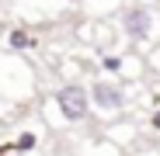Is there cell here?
Wrapping results in <instances>:
<instances>
[{"instance_id": "1", "label": "cell", "mask_w": 160, "mask_h": 156, "mask_svg": "<svg viewBox=\"0 0 160 156\" xmlns=\"http://www.w3.org/2000/svg\"><path fill=\"white\" fill-rule=\"evenodd\" d=\"M52 101H56V108H59V118L63 121H70V125H77V121H84L87 115H91V90H84L80 83H66V87H59L56 94H52Z\"/></svg>"}, {"instance_id": "2", "label": "cell", "mask_w": 160, "mask_h": 156, "mask_svg": "<svg viewBox=\"0 0 160 156\" xmlns=\"http://www.w3.org/2000/svg\"><path fill=\"white\" fill-rule=\"evenodd\" d=\"M153 24H157V14H153V7H129V11H122V31H125V38H132V42H150L153 38Z\"/></svg>"}, {"instance_id": "3", "label": "cell", "mask_w": 160, "mask_h": 156, "mask_svg": "<svg viewBox=\"0 0 160 156\" xmlns=\"http://www.w3.org/2000/svg\"><path fill=\"white\" fill-rule=\"evenodd\" d=\"M91 101H94L98 111H118V108H125V90L115 87V83H94Z\"/></svg>"}, {"instance_id": "4", "label": "cell", "mask_w": 160, "mask_h": 156, "mask_svg": "<svg viewBox=\"0 0 160 156\" xmlns=\"http://www.w3.org/2000/svg\"><path fill=\"white\" fill-rule=\"evenodd\" d=\"M7 45L11 49H35V38L24 28H14V31H7Z\"/></svg>"}, {"instance_id": "5", "label": "cell", "mask_w": 160, "mask_h": 156, "mask_svg": "<svg viewBox=\"0 0 160 156\" xmlns=\"http://www.w3.org/2000/svg\"><path fill=\"white\" fill-rule=\"evenodd\" d=\"M101 69H104V73H122V69H125V59L115 56V52H108V56H101Z\"/></svg>"}, {"instance_id": "6", "label": "cell", "mask_w": 160, "mask_h": 156, "mask_svg": "<svg viewBox=\"0 0 160 156\" xmlns=\"http://www.w3.org/2000/svg\"><path fill=\"white\" fill-rule=\"evenodd\" d=\"M14 149H18V153H28V149H35V135H32V132H24V135L14 142Z\"/></svg>"}, {"instance_id": "7", "label": "cell", "mask_w": 160, "mask_h": 156, "mask_svg": "<svg viewBox=\"0 0 160 156\" xmlns=\"http://www.w3.org/2000/svg\"><path fill=\"white\" fill-rule=\"evenodd\" d=\"M150 125H153V132H160V108L153 111V118H150Z\"/></svg>"}]
</instances>
